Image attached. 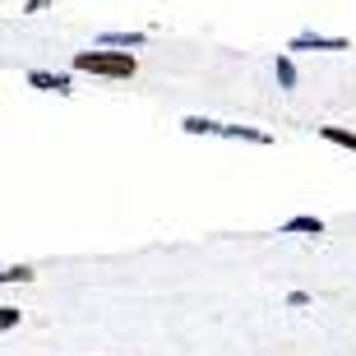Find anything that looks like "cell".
Instances as JSON below:
<instances>
[{
    "label": "cell",
    "mask_w": 356,
    "mask_h": 356,
    "mask_svg": "<svg viewBox=\"0 0 356 356\" xmlns=\"http://www.w3.org/2000/svg\"><path fill=\"white\" fill-rule=\"evenodd\" d=\"M227 139H245V144H273V134L264 130H254V125H222Z\"/></svg>",
    "instance_id": "cell-6"
},
{
    "label": "cell",
    "mask_w": 356,
    "mask_h": 356,
    "mask_svg": "<svg viewBox=\"0 0 356 356\" xmlns=\"http://www.w3.org/2000/svg\"><path fill=\"white\" fill-rule=\"evenodd\" d=\"M28 83L42 88V92H74L70 74H51V70H28Z\"/></svg>",
    "instance_id": "cell-4"
},
{
    "label": "cell",
    "mask_w": 356,
    "mask_h": 356,
    "mask_svg": "<svg viewBox=\"0 0 356 356\" xmlns=\"http://www.w3.org/2000/svg\"><path fill=\"white\" fill-rule=\"evenodd\" d=\"M287 305H291V310H301V305H310V296H305V291H287Z\"/></svg>",
    "instance_id": "cell-12"
},
{
    "label": "cell",
    "mask_w": 356,
    "mask_h": 356,
    "mask_svg": "<svg viewBox=\"0 0 356 356\" xmlns=\"http://www.w3.org/2000/svg\"><path fill=\"white\" fill-rule=\"evenodd\" d=\"M19 324V310L14 305H0V329H14Z\"/></svg>",
    "instance_id": "cell-11"
},
{
    "label": "cell",
    "mask_w": 356,
    "mask_h": 356,
    "mask_svg": "<svg viewBox=\"0 0 356 356\" xmlns=\"http://www.w3.org/2000/svg\"><path fill=\"white\" fill-rule=\"evenodd\" d=\"M273 70H277V83H282V88H296V65H291V56L287 51H277V60H273Z\"/></svg>",
    "instance_id": "cell-9"
},
{
    "label": "cell",
    "mask_w": 356,
    "mask_h": 356,
    "mask_svg": "<svg viewBox=\"0 0 356 356\" xmlns=\"http://www.w3.org/2000/svg\"><path fill=\"white\" fill-rule=\"evenodd\" d=\"M319 139H324V144L347 148V153H356V130H343V125H319Z\"/></svg>",
    "instance_id": "cell-5"
},
{
    "label": "cell",
    "mask_w": 356,
    "mask_h": 356,
    "mask_svg": "<svg viewBox=\"0 0 356 356\" xmlns=\"http://www.w3.org/2000/svg\"><path fill=\"white\" fill-rule=\"evenodd\" d=\"M287 51H352L347 38H324V33H296L287 42Z\"/></svg>",
    "instance_id": "cell-2"
},
{
    "label": "cell",
    "mask_w": 356,
    "mask_h": 356,
    "mask_svg": "<svg viewBox=\"0 0 356 356\" xmlns=\"http://www.w3.org/2000/svg\"><path fill=\"white\" fill-rule=\"evenodd\" d=\"M144 33H102V38H97V47H130V51H134V47H144Z\"/></svg>",
    "instance_id": "cell-7"
},
{
    "label": "cell",
    "mask_w": 356,
    "mask_h": 356,
    "mask_svg": "<svg viewBox=\"0 0 356 356\" xmlns=\"http://www.w3.org/2000/svg\"><path fill=\"white\" fill-rule=\"evenodd\" d=\"M0 277H5V282H33V277H38V273H33V268H28V264H14V268H5V273H0Z\"/></svg>",
    "instance_id": "cell-10"
},
{
    "label": "cell",
    "mask_w": 356,
    "mask_h": 356,
    "mask_svg": "<svg viewBox=\"0 0 356 356\" xmlns=\"http://www.w3.org/2000/svg\"><path fill=\"white\" fill-rule=\"evenodd\" d=\"M74 70L79 74H97V79H134V60L130 51H102V47H92V51H74Z\"/></svg>",
    "instance_id": "cell-1"
},
{
    "label": "cell",
    "mask_w": 356,
    "mask_h": 356,
    "mask_svg": "<svg viewBox=\"0 0 356 356\" xmlns=\"http://www.w3.org/2000/svg\"><path fill=\"white\" fill-rule=\"evenodd\" d=\"M185 134H222V120H209V116H185L181 120Z\"/></svg>",
    "instance_id": "cell-8"
},
{
    "label": "cell",
    "mask_w": 356,
    "mask_h": 356,
    "mask_svg": "<svg viewBox=\"0 0 356 356\" xmlns=\"http://www.w3.org/2000/svg\"><path fill=\"white\" fill-rule=\"evenodd\" d=\"M277 236H324V218H315V213H296V218H287V222L277 227Z\"/></svg>",
    "instance_id": "cell-3"
}]
</instances>
